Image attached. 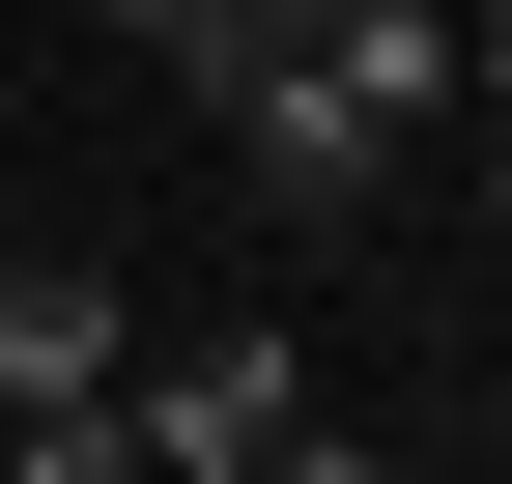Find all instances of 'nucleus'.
Returning a JSON list of instances; mask_svg holds the SVG:
<instances>
[{
	"label": "nucleus",
	"instance_id": "nucleus-4",
	"mask_svg": "<svg viewBox=\"0 0 512 484\" xmlns=\"http://www.w3.org/2000/svg\"><path fill=\"white\" fill-rule=\"evenodd\" d=\"M456 86H512V0H456Z\"/></svg>",
	"mask_w": 512,
	"mask_h": 484
},
{
	"label": "nucleus",
	"instance_id": "nucleus-3",
	"mask_svg": "<svg viewBox=\"0 0 512 484\" xmlns=\"http://www.w3.org/2000/svg\"><path fill=\"white\" fill-rule=\"evenodd\" d=\"M342 29H370V0H256V57H342Z\"/></svg>",
	"mask_w": 512,
	"mask_h": 484
},
{
	"label": "nucleus",
	"instance_id": "nucleus-2",
	"mask_svg": "<svg viewBox=\"0 0 512 484\" xmlns=\"http://www.w3.org/2000/svg\"><path fill=\"white\" fill-rule=\"evenodd\" d=\"M114 456H171V484H285V456H313V371H285V342H171V371H114Z\"/></svg>",
	"mask_w": 512,
	"mask_h": 484
},
{
	"label": "nucleus",
	"instance_id": "nucleus-1",
	"mask_svg": "<svg viewBox=\"0 0 512 484\" xmlns=\"http://www.w3.org/2000/svg\"><path fill=\"white\" fill-rule=\"evenodd\" d=\"M114 371H143V342H114V285L0 228V456H29V484H114Z\"/></svg>",
	"mask_w": 512,
	"mask_h": 484
}]
</instances>
